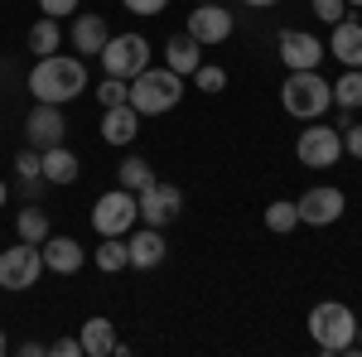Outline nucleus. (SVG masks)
Wrapping results in <instances>:
<instances>
[{
    "label": "nucleus",
    "instance_id": "f257e3e1",
    "mask_svg": "<svg viewBox=\"0 0 362 357\" xmlns=\"http://www.w3.org/2000/svg\"><path fill=\"white\" fill-rule=\"evenodd\" d=\"M29 92H34V102L63 107V102L87 92V63L73 54H44L34 63V73H29Z\"/></svg>",
    "mask_w": 362,
    "mask_h": 357
},
{
    "label": "nucleus",
    "instance_id": "f03ea898",
    "mask_svg": "<svg viewBox=\"0 0 362 357\" xmlns=\"http://www.w3.org/2000/svg\"><path fill=\"white\" fill-rule=\"evenodd\" d=\"M309 338H314V348L324 357L353 353V338H358V314H353V304L319 300L309 309Z\"/></svg>",
    "mask_w": 362,
    "mask_h": 357
},
{
    "label": "nucleus",
    "instance_id": "7ed1b4c3",
    "mask_svg": "<svg viewBox=\"0 0 362 357\" xmlns=\"http://www.w3.org/2000/svg\"><path fill=\"white\" fill-rule=\"evenodd\" d=\"M131 107L140 111V116H165V111H174L179 102H184V78L174 73V68H145V73H136L131 78V97H126Z\"/></svg>",
    "mask_w": 362,
    "mask_h": 357
},
{
    "label": "nucleus",
    "instance_id": "20e7f679",
    "mask_svg": "<svg viewBox=\"0 0 362 357\" xmlns=\"http://www.w3.org/2000/svg\"><path fill=\"white\" fill-rule=\"evenodd\" d=\"M280 107L290 111L295 121H319L324 111L334 107V87L319 68H305V73H290L280 83Z\"/></svg>",
    "mask_w": 362,
    "mask_h": 357
},
{
    "label": "nucleus",
    "instance_id": "39448f33",
    "mask_svg": "<svg viewBox=\"0 0 362 357\" xmlns=\"http://www.w3.org/2000/svg\"><path fill=\"white\" fill-rule=\"evenodd\" d=\"M140 222V208H136V193L131 189H107L97 203H92V227H97V237H126L131 227Z\"/></svg>",
    "mask_w": 362,
    "mask_h": 357
},
{
    "label": "nucleus",
    "instance_id": "423d86ee",
    "mask_svg": "<svg viewBox=\"0 0 362 357\" xmlns=\"http://www.w3.org/2000/svg\"><path fill=\"white\" fill-rule=\"evenodd\" d=\"M97 63L107 68V78H136V73H145L150 68V39L145 34H112L107 39V49L97 54Z\"/></svg>",
    "mask_w": 362,
    "mask_h": 357
},
{
    "label": "nucleus",
    "instance_id": "0eeeda50",
    "mask_svg": "<svg viewBox=\"0 0 362 357\" xmlns=\"http://www.w3.org/2000/svg\"><path fill=\"white\" fill-rule=\"evenodd\" d=\"M295 160L305 169H334L343 160V131L309 121V131H300V140H295Z\"/></svg>",
    "mask_w": 362,
    "mask_h": 357
},
{
    "label": "nucleus",
    "instance_id": "6e6552de",
    "mask_svg": "<svg viewBox=\"0 0 362 357\" xmlns=\"http://www.w3.org/2000/svg\"><path fill=\"white\" fill-rule=\"evenodd\" d=\"M39 275H44V251L20 242V247H5L0 251V290H10V295H20L29 285H39Z\"/></svg>",
    "mask_w": 362,
    "mask_h": 357
},
{
    "label": "nucleus",
    "instance_id": "1a4fd4ad",
    "mask_svg": "<svg viewBox=\"0 0 362 357\" xmlns=\"http://www.w3.org/2000/svg\"><path fill=\"white\" fill-rule=\"evenodd\" d=\"M136 208H140V222H145V227H169V222L184 213V193L174 189V184L150 179V184L136 193Z\"/></svg>",
    "mask_w": 362,
    "mask_h": 357
},
{
    "label": "nucleus",
    "instance_id": "9d476101",
    "mask_svg": "<svg viewBox=\"0 0 362 357\" xmlns=\"http://www.w3.org/2000/svg\"><path fill=\"white\" fill-rule=\"evenodd\" d=\"M295 208H300V222H309V227H334L348 208V198H343L338 184H314L295 198Z\"/></svg>",
    "mask_w": 362,
    "mask_h": 357
},
{
    "label": "nucleus",
    "instance_id": "9b49d317",
    "mask_svg": "<svg viewBox=\"0 0 362 357\" xmlns=\"http://www.w3.org/2000/svg\"><path fill=\"white\" fill-rule=\"evenodd\" d=\"M276 54H280V63H285L290 73H305V68H319V63L329 58V49H324L309 29H280Z\"/></svg>",
    "mask_w": 362,
    "mask_h": 357
},
{
    "label": "nucleus",
    "instance_id": "f8f14e48",
    "mask_svg": "<svg viewBox=\"0 0 362 357\" xmlns=\"http://www.w3.org/2000/svg\"><path fill=\"white\" fill-rule=\"evenodd\" d=\"M232 10H223V0H208V5H194V15H189V34H194L203 49H213V44H227L232 39Z\"/></svg>",
    "mask_w": 362,
    "mask_h": 357
},
{
    "label": "nucleus",
    "instance_id": "ddd939ff",
    "mask_svg": "<svg viewBox=\"0 0 362 357\" xmlns=\"http://www.w3.org/2000/svg\"><path fill=\"white\" fill-rule=\"evenodd\" d=\"M63 131H68V121H63V107L54 102H34L25 121V140L34 150H49V145H63Z\"/></svg>",
    "mask_w": 362,
    "mask_h": 357
},
{
    "label": "nucleus",
    "instance_id": "4468645a",
    "mask_svg": "<svg viewBox=\"0 0 362 357\" xmlns=\"http://www.w3.org/2000/svg\"><path fill=\"white\" fill-rule=\"evenodd\" d=\"M126 251H131V266L136 271H155L160 261H165V227H145L140 222V232H131L126 237Z\"/></svg>",
    "mask_w": 362,
    "mask_h": 357
},
{
    "label": "nucleus",
    "instance_id": "2eb2a0df",
    "mask_svg": "<svg viewBox=\"0 0 362 357\" xmlns=\"http://www.w3.org/2000/svg\"><path fill=\"white\" fill-rule=\"evenodd\" d=\"M329 58H338L343 68H362V25L358 20H338L329 25Z\"/></svg>",
    "mask_w": 362,
    "mask_h": 357
},
{
    "label": "nucleus",
    "instance_id": "dca6fc26",
    "mask_svg": "<svg viewBox=\"0 0 362 357\" xmlns=\"http://www.w3.org/2000/svg\"><path fill=\"white\" fill-rule=\"evenodd\" d=\"M140 116L131 102H121V107H102V140L107 145H131V140L140 136Z\"/></svg>",
    "mask_w": 362,
    "mask_h": 357
},
{
    "label": "nucleus",
    "instance_id": "f3484780",
    "mask_svg": "<svg viewBox=\"0 0 362 357\" xmlns=\"http://www.w3.org/2000/svg\"><path fill=\"white\" fill-rule=\"evenodd\" d=\"M44 271H54V275H78L83 271V247H78V237H54L49 232V242H44Z\"/></svg>",
    "mask_w": 362,
    "mask_h": 357
},
{
    "label": "nucleus",
    "instance_id": "a211bd4d",
    "mask_svg": "<svg viewBox=\"0 0 362 357\" xmlns=\"http://www.w3.org/2000/svg\"><path fill=\"white\" fill-rule=\"evenodd\" d=\"M39 174H44V184H78V174H83V165H78V155L68 150V145H49V150H39Z\"/></svg>",
    "mask_w": 362,
    "mask_h": 357
},
{
    "label": "nucleus",
    "instance_id": "6ab92c4d",
    "mask_svg": "<svg viewBox=\"0 0 362 357\" xmlns=\"http://www.w3.org/2000/svg\"><path fill=\"white\" fill-rule=\"evenodd\" d=\"M107 39H112L107 15H78L73 20V49H78V58H97L107 49Z\"/></svg>",
    "mask_w": 362,
    "mask_h": 357
},
{
    "label": "nucleus",
    "instance_id": "aec40b11",
    "mask_svg": "<svg viewBox=\"0 0 362 357\" xmlns=\"http://www.w3.org/2000/svg\"><path fill=\"white\" fill-rule=\"evenodd\" d=\"M198 63H203V44H198L189 29H184V34H174V39L165 44V68H174L179 78H194Z\"/></svg>",
    "mask_w": 362,
    "mask_h": 357
},
{
    "label": "nucleus",
    "instance_id": "412c9836",
    "mask_svg": "<svg viewBox=\"0 0 362 357\" xmlns=\"http://www.w3.org/2000/svg\"><path fill=\"white\" fill-rule=\"evenodd\" d=\"M78 338H83V357H112L116 353V324L102 319V314H92Z\"/></svg>",
    "mask_w": 362,
    "mask_h": 357
},
{
    "label": "nucleus",
    "instance_id": "4be33fe9",
    "mask_svg": "<svg viewBox=\"0 0 362 357\" xmlns=\"http://www.w3.org/2000/svg\"><path fill=\"white\" fill-rule=\"evenodd\" d=\"M49 232H54V222H49V213H44L39 203L20 208V218H15V237H20V242H29V247H44V242H49Z\"/></svg>",
    "mask_w": 362,
    "mask_h": 357
},
{
    "label": "nucleus",
    "instance_id": "5701e85b",
    "mask_svg": "<svg viewBox=\"0 0 362 357\" xmlns=\"http://www.w3.org/2000/svg\"><path fill=\"white\" fill-rule=\"evenodd\" d=\"M97 271H107V275H121L126 266H131V251H126V237H102V247H97Z\"/></svg>",
    "mask_w": 362,
    "mask_h": 357
},
{
    "label": "nucleus",
    "instance_id": "b1692460",
    "mask_svg": "<svg viewBox=\"0 0 362 357\" xmlns=\"http://www.w3.org/2000/svg\"><path fill=\"white\" fill-rule=\"evenodd\" d=\"M329 87H334V107L362 111V68H343V78L329 83Z\"/></svg>",
    "mask_w": 362,
    "mask_h": 357
},
{
    "label": "nucleus",
    "instance_id": "393cba45",
    "mask_svg": "<svg viewBox=\"0 0 362 357\" xmlns=\"http://www.w3.org/2000/svg\"><path fill=\"white\" fill-rule=\"evenodd\" d=\"M58 44H63V29H58V20H34V29H29V54H58Z\"/></svg>",
    "mask_w": 362,
    "mask_h": 357
},
{
    "label": "nucleus",
    "instance_id": "a878e982",
    "mask_svg": "<svg viewBox=\"0 0 362 357\" xmlns=\"http://www.w3.org/2000/svg\"><path fill=\"white\" fill-rule=\"evenodd\" d=\"M266 227L280 232V237L295 232V227H300V208H295V198H276V203L266 208Z\"/></svg>",
    "mask_w": 362,
    "mask_h": 357
},
{
    "label": "nucleus",
    "instance_id": "bb28decb",
    "mask_svg": "<svg viewBox=\"0 0 362 357\" xmlns=\"http://www.w3.org/2000/svg\"><path fill=\"white\" fill-rule=\"evenodd\" d=\"M116 179H121V189L140 193L150 179H155V169H150V160H140V155H131V160H121V169H116Z\"/></svg>",
    "mask_w": 362,
    "mask_h": 357
},
{
    "label": "nucleus",
    "instance_id": "cd10ccee",
    "mask_svg": "<svg viewBox=\"0 0 362 357\" xmlns=\"http://www.w3.org/2000/svg\"><path fill=\"white\" fill-rule=\"evenodd\" d=\"M126 97H131V83L126 78H102V87H97V102L102 107H121Z\"/></svg>",
    "mask_w": 362,
    "mask_h": 357
},
{
    "label": "nucleus",
    "instance_id": "c85d7f7f",
    "mask_svg": "<svg viewBox=\"0 0 362 357\" xmlns=\"http://www.w3.org/2000/svg\"><path fill=\"white\" fill-rule=\"evenodd\" d=\"M194 87H198V92H223V87H227V73L218 68V63H198Z\"/></svg>",
    "mask_w": 362,
    "mask_h": 357
},
{
    "label": "nucleus",
    "instance_id": "c756f323",
    "mask_svg": "<svg viewBox=\"0 0 362 357\" xmlns=\"http://www.w3.org/2000/svg\"><path fill=\"white\" fill-rule=\"evenodd\" d=\"M309 10H314V20H324V25L348 20V0H309Z\"/></svg>",
    "mask_w": 362,
    "mask_h": 357
},
{
    "label": "nucleus",
    "instance_id": "7c9ffc66",
    "mask_svg": "<svg viewBox=\"0 0 362 357\" xmlns=\"http://www.w3.org/2000/svg\"><path fill=\"white\" fill-rule=\"evenodd\" d=\"M15 174H20V179H44V174H39V150H34V145L15 155Z\"/></svg>",
    "mask_w": 362,
    "mask_h": 357
},
{
    "label": "nucleus",
    "instance_id": "2f4dec72",
    "mask_svg": "<svg viewBox=\"0 0 362 357\" xmlns=\"http://www.w3.org/2000/svg\"><path fill=\"white\" fill-rule=\"evenodd\" d=\"M131 15H140V20H155V15H165V5L169 0H121Z\"/></svg>",
    "mask_w": 362,
    "mask_h": 357
},
{
    "label": "nucleus",
    "instance_id": "473e14b6",
    "mask_svg": "<svg viewBox=\"0 0 362 357\" xmlns=\"http://www.w3.org/2000/svg\"><path fill=\"white\" fill-rule=\"evenodd\" d=\"M39 10L49 20H63V15H78V0H39Z\"/></svg>",
    "mask_w": 362,
    "mask_h": 357
},
{
    "label": "nucleus",
    "instance_id": "72a5a7b5",
    "mask_svg": "<svg viewBox=\"0 0 362 357\" xmlns=\"http://www.w3.org/2000/svg\"><path fill=\"white\" fill-rule=\"evenodd\" d=\"M338 131H343V150L353 160H362V126H338Z\"/></svg>",
    "mask_w": 362,
    "mask_h": 357
},
{
    "label": "nucleus",
    "instance_id": "f704fd0d",
    "mask_svg": "<svg viewBox=\"0 0 362 357\" xmlns=\"http://www.w3.org/2000/svg\"><path fill=\"white\" fill-rule=\"evenodd\" d=\"M49 353L54 357H83V338H58V343H49Z\"/></svg>",
    "mask_w": 362,
    "mask_h": 357
},
{
    "label": "nucleus",
    "instance_id": "c9c22d12",
    "mask_svg": "<svg viewBox=\"0 0 362 357\" xmlns=\"http://www.w3.org/2000/svg\"><path fill=\"white\" fill-rule=\"evenodd\" d=\"M20 353H25V357H44V353H49V348H44L39 338H25V343H20Z\"/></svg>",
    "mask_w": 362,
    "mask_h": 357
},
{
    "label": "nucleus",
    "instance_id": "e433bc0d",
    "mask_svg": "<svg viewBox=\"0 0 362 357\" xmlns=\"http://www.w3.org/2000/svg\"><path fill=\"white\" fill-rule=\"evenodd\" d=\"M242 5H251V10H266V5H280V0H242Z\"/></svg>",
    "mask_w": 362,
    "mask_h": 357
},
{
    "label": "nucleus",
    "instance_id": "4c0bfd02",
    "mask_svg": "<svg viewBox=\"0 0 362 357\" xmlns=\"http://www.w3.org/2000/svg\"><path fill=\"white\" fill-rule=\"evenodd\" d=\"M5 203H10V184L0 179V208H5Z\"/></svg>",
    "mask_w": 362,
    "mask_h": 357
},
{
    "label": "nucleus",
    "instance_id": "58836bf2",
    "mask_svg": "<svg viewBox=\"0 0 362 357\" xmlns=\"http://www.w3.org/2000/svg\"><path fill=\"white\" fill-rule=\"evenodd\" d=\"M353 348H358V353H362V319H358V338H353Z\"/></svg>",
    "mask_w": 362,
    "mask_h": 357
},
{
    "label": "nucleus",
    "instance_id": "ea45409f",
    "mask_svg": "<svg viewBox=\"0 0 362 357\" xmlns=\"http://www.w3.org/2000/svg\"><path fill=\"white\" fill-rule=\"evenodd\" d=\"M5 348H10V343H5V329H0V353H5Z\"/></svg>",
    "mask_w": 362,
    "mask_h": 357
},
{
    "label": "nucleus",
    "instance_id": "a19ab883",
    "mask_svg": "<svg viewBox=\"0 0 362 357\" xmlns=\"http://www.w3.org/2000/svg\"><path fill=\"white\" fill-rule=\"evenodd\" d=\"M348 5H358V10H362V0H348Z\"/></svg>",
    "mask_w": 362,
    "mask_h": 357
},
{
    "label": "nucleus",
    "instance_id": "79ce46f5",
    "mask_svg": "<svg viewBox=\"0 0 362 357\" xmlns=\"http://www.w3.org/2000/svg\"><path fill=\"white\" fill-rule=\"evenodd\" d=\"M194 5H208V0H194Z\"/></svg>",
    "mask_w": 362,
    "mask_h": 357
}]
</instances>
